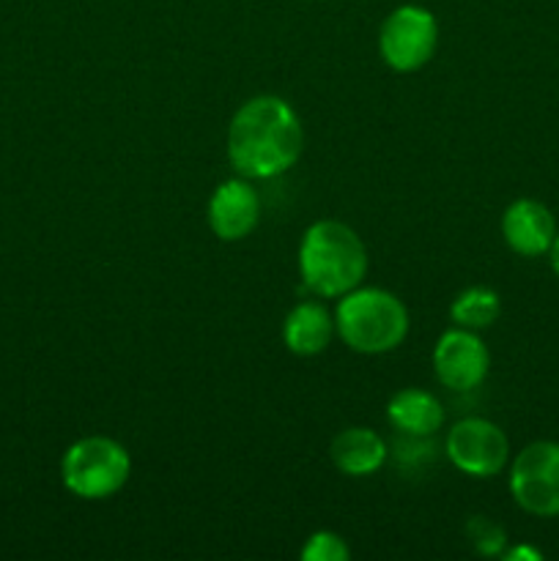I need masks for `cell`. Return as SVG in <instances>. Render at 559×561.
<instances>
[{
	"label": "cell",
	"instance_id": "cell-8",
	"mask_svg": "<svg viewBox=\"0 0 559 561\" xmlns=\"http://www.w3.org/2000/svg\"><path fill=\"white\" fill-rule=\"evenodd\" d=\"M491 370V354L480 334L471 329H449L433 348V373L438 383L453 392H471L486 381Z\"/></svg>",
	"mask_w": 559,
	"mask_h": 561
},
{
	"label": "cell",
	"instance_id": "cell-5",
	"mask_svg": "<svg viewBox=\"0 0 559 561\" xmlns=\"http://www.w3.org/2000/svg\"><path fill=\"white\" fill-rule=\"evenodd\" d=\"M510 493L524 513L559 518V442H532L515 455Z\"/></svg>",
	"mask_w": 559,
	"mask_h": 561
},
{
	"label": "cell",
	"instance_id": "cell-18",
	"mask_svg": "<svg viewBox=\"0 0 559 561\" xmlns=\"http://www.w3.org/2000/svg\"><path fill=\"white\" fill-rule=\"evenodd\" d=\"M548 257H551L554 274H557V277H559V233H557V239H554L551 250H548Z\"/></svg>",
	"mask_w": 559,
	"mask_h": 561
},
{
	"label": "cell",
	"instance_id": "cell-7",
	"mask_svg": "<svg viewBox=\"0 0 559 561\" xmlns=\"http://www.w3.org/2000/svg\"><path fill=\"white\" fill-rule=\"evenodd\" d=\"M444 449H447L449 463L475 480H491L502 474L504 466L510 463V438L497 422L482 420V416H466L455 422L449 427Z\"/></svg>",
	"mask_w": 559,
	"mask_h": 561
},
{
	"label": "cell",
	"instance_id": "cell-12",
	"mask_svg": "<svg viewBox=\"0 0 559 561\" xmlns=\"http://www.w3.org/2000/svg\"><path fill=\"white\" fill-rule=\"evenodd\" d=\"M334 334V318L321 301H299L285 316L283 343L296 356H318L327 351Z\"/></svg>",
	"mask_w": 559,
	"mask_h": 561
},
{
	"label": "cell",
	"instance_id": "cell-16",
	"mask_svg": "<svg viewBox=\"0 0 559 561\" xmlns=\"http://www.w3.org/2000/svg\"><path fill=\"white\" fill-rule=\"evenodd\" d=\"M305 561H349L351 548L334 531H316V535L307 540V546L299 553Z\"/></svg>",
	"mask_w": 559,
	"mask_h": 561
},
{
	"label": "cell",
	"instance_id": "cell-4",
	"mask_svg": "<svg viewBox=\"0 0 559 561\" xmlns=\"http://www.w3.org/2000/svg\"><path fill=\"white\" fill-rule=\"evenodd\" d=\"M132 458L124 444L107 436H88L71 444L60 460L66 491L85 502L115 496L129 482Z\"/></svg>",
	"mask_w": 559,
	"mask_h": 561
},
{
	"label": "cell",
	"instance_id": "cell-14",
	"mask_svg": "<svg viewBox=\"0 0 559 561\" xmlns=\"http://www.w3.org/2000/svg\"><path fill=\"white\" fill-rule=\"evenodd\" d=\"M499 312H502V299L497 290L486 288V285H471V288L460 290L449 305V318L455 327L471 329V332L493 327Z\"/></svg>",
	"mask_w": 559,
	"mask_h": 561
},
{
	"label": "cell",
	"instance_id": "cell-13",
	"mask_svg": "<svg viewBox=\"0 0 559 561\" xmlns=\"http://www.w3.org/2000/svg\"><path fill=\"white\" fill-rule=\"evenodd\" d=\"M387 420L392 422L395 431L411 438H427L436 436L444 425V409L438 398H433L427 389H400L389 398L387 403Z\"/></svg>",
	"mask_w": 559,
	"mask_h": 561
},
{
	"label": "cell",
	"instance_id": "cell-6",
	"mask_svg": "<svg viewBox=\"0 0 559 561\" xmlns=\"http://www.w3.org/2000/svg\"><path fill=\"white\" fill-rule=\"evenodd\" d=\"M438 44L436 16L422 5H398L378 31V53L395 71H417L433 58Z\"/></svg>",
	"mask_w": 559,
	"mask_h": 561
},
{
	"label": "cell",
	"instance_id": "cell-1",
	"mask_svg": "<svg viewBox=\"0 0 559 561\" xmlns=\"http://www.w3.org/2000/svg\"><path fill=\"white\" fill-rule=\"evenodd\" d=\"M305 129L285 99L255 96L228 126V162L241 179H274L299 162Z\"/></svg>",
	"mask_w": 559,
	"mask_h": 561
},
{
	"label": "cell",
	"instance_id": "cell-11",
	"mask_svg": "<svg viewBox=\"0 0 559 561\" xmlns=\"http://www.w3.org/2000/svg\"><path fill=\"white\" fill-rule=\"evenodd\" d=\"M387 442L370 427H345L329 444L334 469L345 477H370L387 463Z\"/></svg>",
	"mask_w": 559,
	"mask_h": 561
},
{
	"label": "cell",
	"instance_id": "cell-9",
	"mask_svg": "<svg viewBox=\"0 0 559 561\" xmlns=\"http://www.w3.org/2000/svg\"><path fill=\"white\" fill-rule=\"evenodd\" d=\"M208 228L223 241H241L258 228L261 201L247 179H228L214 190L208 201Z\"/></svg>",
	"mask_w": 559,
	"mask_h": 561
},
{
	"label": "cell",
	"instance_id": "cell-3",
	"mask_svg": "<svg viewBox=\"0 0 559 561\" xmlns=\"http://www.w3.org/2000/svg\"><path fill=\"white\" fill-rule=\"evenodd\" d=\"M334 332L356 354H387L409 334V310L384 288H354L340 296Z\"/></svg>",
	"mask_w": 559,
	"mask_h": 561
},
{
	"label": "cell",
	"instance_id": "cell-17",
	"mask_svg": "<svg viewBox=\"0 0 559 561\" xmlns=\"http://www.w3.org/2000/svg\"><path fill=\"white\" fill-rule=\"evenodd\" d=\"M502 559L504 561H543V553L532 546H515V548H504Z\"/></svg>",
	"mask_w": 559,
	"mask_h": 561
},
{
	"label": "cell",
	"instance_id": "cell-15",
	"mask_svg": "<svg viewBox=\"0 0 559 561\" xmlns=\"http://www.w3.org/2000/svg\"><path fill=\"white\" fill-rule=\"evenodd\" d=\"M466 540L471 542L480 557H502L504 548H507V531L497 524V520L486 518V515H471L466 520Z\"/></svg>",
	"mask_w": 559,
	"mask_h": 561
},
{
	"label": "cell",
	"instance_id": "cell-10",
	"mask_svg": "<svg viewBox=\"0 0 559 561\" xmlns=\"http://www.w3.org/2000/svg\"><path fill=\"white\" fill-rule=\"evenodd\" d=\"M557 219L551 208L532 197H518L510 203L502 214L504 244L521 257L548 255L554 239H557Z\"/></svg>",
	"mask_w": 559,
	"mask_h": 561
},
{
	"label": "cell",
	"instance_id": "cell-2",
	"mask_svg": "<svg viewBox=\"0 0 559 561\" xmlns=\"http://www.w3.org/2000/svg\"><path fill=\"white\" fill-rule=\"evenodd\" d=\"M299 274L318 299H340L360 288L367 274V250L354 228L338 219H318L299 244Z\"/></svg>",
	"mask_w": 559,
	"mask_h": 561
}]
</instances>
